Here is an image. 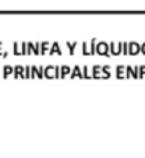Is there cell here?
Listing matches in <instances>:
<instances>
[{"label":"cell","mask_w":145,"mask_h":158,"mask_svg":"<svg viewBox=\"0 0 145 158\" xmlns=\"http://www.w3.org/2000/svg\"><path fill=\"white\" fill-rule=\"evenodd\" d=\"M116 74H117L119 78L126 77V67H124V66H123V64H119L117 69H116Z\"/></svg>","instance_id":"cell-9"},{"label":"cell","mask_w":145,"mask_h":158,"mask_svg":"<svg viewBox=\"0 0 145 158\" xmlns=\"http://www.w3.org/2000/svg\"><path fill=\"white\" fill-rule=\"evenodd\" d=\"M43 67H42V66H41V67H39V69H38V67H35V66H32V67H31V77H43Z\"/></svg>","instance_id":"cell-7"},{"label":"cell","mask_w":145,"mask_h":158,"mask_svg":"<svg viewBox=\"0 0 145 158\" xmlns=\"http://www.w3.org/2000/svg\"><path fill=\"white\" fill-rule=\"evenodd\" d=\"M141 52H142V53H145V42L141 45Z\"/></svg>","instance_id":"cell-24"},{"label":"cell","mask_w":145,"mask_h":158,"mask_svg":"<svg viewBox=\"0 0 145 158\" xmlns=\"http://www.w3.org/2000/svg\"><path fill=\"white\" fill-rule=\"evenodd\" d=\"M95 48H96V41H91V42H84L83 44V53L84 55H92L95 53Z\"/></svg>","instance_id":"cell-2"},{"label":"cell","mask_w":145,"mask_h":158,"mask_svg":"<svg viewBox=\"0 0 145 158\" xmlns=\"http://www.w3.org/2000/svg\"><path fill=\"white\" fill-rule=\"evenodd\" d=\"M47 51H50V44H49V42H42L41 44V53H46Z\"/></svg>","instance_id":"cell-14"},{"label":"cell","mask_w":145,"mask_h":158,"mask_svg":"<svg viewBox=\"0 0 145 158\" xmlns=\"http://www.w3.org/2000/svg\"><path fill=\"white\" fill-rule=\"evenodd\" d=\"M122 46H123V42H112L109 45V52L113 55H120L122 53Z\"/></svg>","instance_id":"cell-5"},{"label":"cell","mask_w":145,"mask_h":158,"mask_svg":"<svg viewBox=\"0 0 145 158\" xmlns=\"http://www.w3.org/2000/svg\"><path fill=\"white\" fill-rule=\"evenodd\" d=\"M11 73H14V69H13L11 66H6V67H4V76H9V74H11Z\"/></svg>","instance_id":"cell-19"},{"label":"cell","mask_w":145,"mask_h":158,"mask_svg":"<svg viewBox=\"0 0 145 158\" xmlns=\"http://www.w3.org/2000/svg\"><path fill=\"white\" fill-rule=\"evenodd\" d=\"M83 77H87V78L91 77V73H89L88 66H85V67H84V70H83Z\"/></svg>","instance_id":"cell-20"},{"label":"cell","mask_w":145,"mask_h":158,"mask_svg":"<svg viewBox=\"0 0 145 158\" xmlns=\"http://www.w3.org/2000/svg\"><path fill=\"white\" fill-rule=\"evenodd\" d=\"M92 77H102V67L101 66H94V70H92Z\"/></svg>","instance_id":"cell-11"},{"label":"cell","mask_w":145,"mask_h":158,"mask_svg":"<svg viewBox=\"0 0 145 158\" xmlns=\"http://www.w3.org/2000/svg\"><path fill=\"white\" fill-rule=\"evenodd\" d=\"M14 74H15V77H24V67L22 66H17V67H15Z\"/></svg>","instance_id":"cell-15"},{"label":"cell","mask_w":145,"mask_h":158,"mask_svg":"<svg viewBox=\"0 0 145 158\" xmlns=\"http://www.w3.org/2000/svg\"><path fill=\"white\" fill-rule=\"evenodd\" d=\"M43 77L52 78V77H60V67L57 66H46L43 70Z\"/></svg>","instance_id":"cell-1"},{"label":"cell","mask_w":145,"mask_h":158,"mask_svg":"<svg viewBox=\"0 0 145 158\" xmlns=\"http://www.w3.org/2000/svg\"><path fill=\"white\" fill-rule=\"evenodd\" d=\"M14 53L15 55L27 53V44H25V42H15L14 44Z\"/></svg>","instance_id":"cell-6"},{"label":"cell","mask_w":145,"mask_h":158,"mask_svg":"<svg viewBox=\"0 0 145 158\" xmlns=\"http://www.w3.org/2000/svg\"><path fill=\"white\" fill-rule=\"evenodd\" d=\"M102 76H103V77H109L110 76V67L109 66H103V67H102Z\"/></svg>","instance_id":"cell-17"},{"label":"cell","mask_w":145,"mask_h":158,"mask_svg":"<svg viewBox=\"0 0 145 158\" xmlns=\"http://www.w3.org/2000/svg\"><path fill=\"white\" fill-rule=\"evenodd\" d=\"M139 51H141V46H139L137 42H130V44H128V53L137 55Z\"/></svg>","instance_id":"cell-8"},{"label":"cell","mask_w":145,"mask_h":158,"mask_svg":"<svg viewBox=\"0 0 145 158\" xmlns=\"http://www.w3.org/2000/svg\"><path fill=\"white\" fill-rule=\"evenodd\" d=\"M138 77H145V64H142L141 67H139V74Z\"/></svg>","instance_id":"cell-23"},{"label":"cell","mask_w":145,"mask_h":158,"mask_svg":"<svg viewBox=\"0 0 145 158\" xmlns=\"http://www.w3.org/2000/svg\"><path fill=\"white\" fill-rule=\"evenodd\" d=\"M70 73H71V69L67 64H64V66L60 67V77H66V76H68Z\"/></svg>","instance_id":"cell-10"},{"label":"cell","mask_w":145,"mask_h":158,"mask_svg":"<svg viewBox=\"0 0 145 158\" xmlns=\"http://www.w3.org/2000/svg\"><path fill=\"white\" fill-rule=\"evenodd\" d=\"M0 46H2V42H0ZM0 55H2V51H0Z\"/></svg>","instance_id":"cell-25"},{"label":"cell","mask_w":145,"mask_h":158,"mask_svg":"<svg viewBox=\"0 0 145 158\" xmlns=\"http://www.w3.org/2000/svg\"><path fill=\"white\" fill-rule=\"evenodd\" d=\"M50 53H57V55H60L62 53V49H60V45L57 44V42H53V45H52V48H50Z\"/></svg>","instance_id":"cell-12"},{"label":"cell","mask_w":145,"mask_h":158,"mask_svg":"<svg viewBox=\"0 0 145 158\" xmlns=\"http://www.w3.org/2000/svg\"><path fill=\"white\" fill-rule=\"evenodd\" d=\"M126 77L135 78V73H134V69H131V66H127V67H126Z\"/></svg>","instance_id":"cell-16"},{"label":"cell","mask_w":145,"mask_h":158,"mask_svg":"<svg viewBox=\"0 0 145 158\" xmlns=\"http://www.w3.org/2000/svg\"><path fill=\"white\" fill-rule=\"evenodd\" d=\"M95 52L99 55H105V56H109V45L106 42H98L96 48H95Z\"/></svg>","instance_id":"cell-3"},{"label":"cell","mask_w":145,"mask_h":158,"mask_svg":"<svg viewBox=\"0 0 145 158\" xmlns=\"http://www.w3.org/2000/svg\"><path fill=\"white\" fill-rule=\"evenodd\" d=\"M24 77H31V67H25L24 69Z\"/></svg>","instance_id":"cell-22"},{"label":"cell","mask_w":145,"mask_h":158,"mask_svg":"<svg viewBox=\"0 0 145 158\" xmlns=\"http://www.w3.org/2000/svg\"><path fill=\"white\" fill-rule=\"evenodd\" d=\"M122 53H124V55H127V53H128V44H127V42H123Z\"/></svg>","instance_id":"cell-21"},{"label":"cell","mask_w":145,"mask_h":158,"mask_svg":"<svg viewBox=\"0 0 145 158\" xmlns=\"http://www.w3.org/2000/svg\"><path fill=\"white\" fill-rule=\"evenodd\" d=\"M75 46H77V42H67V48L70 49V53H74Z\"/></svg>","instance_id":"cell-18"},{"label":"cell","mask_w":145,"mask_h":158,"mask_svg":"<svg viewBox=\"0 0 145 158\" xmlns=\"http://www.w3.org/2000/svg\"><path fill=\"white\" fill-rule=\"evenodd\" d=\"M71 77H83V72H81L80 66H75L73 72H71Z\"/></svg>","instance_id":"cell-13"},{"label":"cell","mask_w":145,"mask_h":158,"mask_svg":"<svg viewBox=\"0 0 145 158\" xmlns=\"http://www.w3.org/2000/svg\"><path fill=\"white\" fill-rule=\"evenodd\" d=\"M27 53H41V44L39 42H28L27 44Z\"/></svg>","instance_id":"cell-4"}]
</instances>
